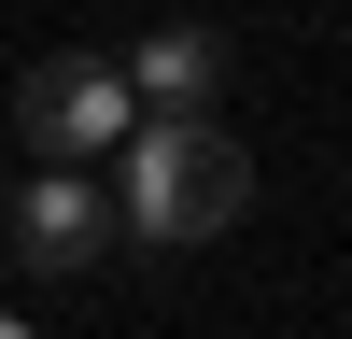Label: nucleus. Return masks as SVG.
<instances>
[{
  "mask_svg": "<svg viewBox=\"0 0 352 339\" xmlns=\"http://www.w3.org/2000/svg\"><path fill=\"white\" fill-rule=\"evenodd\" d=\"M254 212V141L240 127H127V184H113V226L127 240H155V254H197V240H226V226Z\"/></svg>",
  "mask_w": 352,
  "mask_h": 339,
  "instance_id": "f257e3e1",
  "label": "nucleus"
},
{
  "mask_svg": "<svg viewBox=\"0 0 352 339\" xmlns=\"http://www.w3.org/2000/svg\"><path fill=\"white\" fill-rule=\"evenodd\" d=\"M14 127H28L43 170H85V156H113L141 113H127V71H113V56H71V43H56L43 71L14 85Z\"/></svg>",
  "mask_w": 352,
  "mask_h": 339,
  "instance_id": "f03ea898",
  "label": "nucleus"
},
{
  "mask_svg": "<svg viewBox=\"0 0 352 339\" xmlns=\"http://www.w3.org/2000/svg\"><path fill=\"white\" fill-rule=\"evenodd\" d=\"M113 71H127V113H141V127H197L212 85H226V28L169 14V28H141V56H113Z\"/></svg>",
  "mask_w": 352,
  "mask_h": 339,
  "instance_id": "7ed1b4c3",
  "label": "nucleus"
},
{
  "mask_svg": "<svg viewBox=\"0 0 352 339\" xmlns=\"http://www.w3.org/2000/svg\"><path fill=\"white\" fill-rule=\"evenodd\" d=\"M99 240H113V184L99 170H28L14 184V254L28 269L71 282V269H99Z\"/></svg>",
  "mask_w": 352,
  "mask_h": 339,
  "instance_id": "20e7f679",
  "label": "nucleus"
},
{
  "mask_svg": "<svg viewBox=\"0 0 352 339\" xmlns=\"http://www.w3.org/2000/svg\"><path fill=\"white\" fill-rule=\"evenodd\" d=\"M0 339H43V325H28V311H0Z\"/></svg>",
  "mask_w": 352,
  "mask_h": 339,
  "instance_id": "39448f33",
  "label": "nucleus"
}]
</instances>
